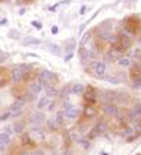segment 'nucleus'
<instances>
[{
  "label": "nucleus",
  "mask_w": 141,
  "mask_h": 155,
  "mask_svg": "<svg viewBox=\"0 0 141 155\" xmlns=\"http://www.w3.org/2000/svg\"><path fill=\"white\" fill-rule=\"evenodd\" d=\"M5 25H8V19H6V18L0 19V26H5Z\"/></svg>",
  "instance_id": "nucleus-41"
},
{
  "label": "nucleus",
  "mask_w": 141,
  "mask_h": 155,
  "mask_svg": "<svg viewBox=\"0 0 141 155\" xmlns=\"http://www.w3.org/2000/svg\"><path fill=\"white\" fill-rule=\"evenodd\" d=\"M9 81H10V78L6 76V73H5V70L2 69L0 70V88H3V86L8 84Z\"/></svg>",
  "instance_id": "nucleus-28"
},
{
  "label": "nucleus",
  "mask_w": 141,
  "mask_h": 155,
  "mask_svg": "<svg viewBox=\"0 0 141 155\" xmlns=\"http://www.w3.org/2000/svg\"><path fill=\"white\" fill-rule=\"evenodd\" d=\"M31 25L34 26L35 29H41V28H43V25H41V22H40V21H33V22H31Z\"/></svg>",
  "instance_id": "nucleus-37"
},
{
  "label": "nucleus",
  "mask_w": 141,
  "mask_h": 155,
  "mask_svg": "<svg viewBox=\"0 0 141 155\" xmlns=\"http://www.w3.org/2000/svg\"><path fill=\"white\" fill-rule=\"evenodd\" d=\"M79 143H81V145H82V147L85 148V149H88V148H90V142H88L87 139H84V138H79V140H78Z\"/></svg>",
  "instance_id": "nucleus-35"
},
{
  "label": "nucleus",
  "mask_w": 141,
  "mask_h": 155,
  "mask_svg": "<svg viewBox=\"0 0 141 155\" xmlns=\"http://www.w3.org/2000/svg\"><path fill=\"white\" fill-rule=\"evenodd\" d=\"M44 94H46V97H49V98H56L59 95V91H57V88L54 85L47 84V85H44Z\"/></svg>",
  "instance_id": "nucleus-11"
},
{
  "label": "nucleus",
  "mask_w": 141,
  "mask_h": 155,
  "mask_svg": "<svg viewBox=\"0 0 141 155\" xmlns=\"http://www.w3.org/2000/svg\"><path fill=\"white\" fill-rule=\"evenodd\" d=\"M72 56H74V54H72V51H70V53H68V54L65 56V61H69L70 59H72Z\"/></svg>",
  "instance_id": "nucleus-43"
},
{
  "label": "nucleus",
  "mask_w": 141,
  "mask_h": 155,
  "mask_svg": "<svg viewBox=\"0 0 141 155\" xmlns=\"http://www.w3.org/2000/svg\"><path fill=\"white\" fill-rule=\"evenodd\" d=\"M8 37L9 38H15V40H16V38H19V31H16V29H10Z\"/></svg>",
  "instance_id": "nucleus-33"
},
{
  "label": "nucleus",
  "mask_w": 141,
  "mask_h": 155,
  "mask_svg": "<svg viewBox=\"0 0 141 155\" xmlns=\"http://www.w3.org/2000/svg\"><path fill=\"white\" fill-rule=\"evenodd\" d=\"M43 44V40L40 38H33V37H26L22 40V45L24 47H31V45H41Z\"/></svg>",
  "instance_id": "nucleus-14"
},
{
  "label": "nucleus",
  "mask_w": 141,
  "mask_h": 155,
  "mask_svg": "<svg viewBox=\"0 0 141 155\" xmlns=\"http://www.w3.org/2000/svg\"><path fill=\"white\" fill-rule=\"evenodd\" d=\"M9 75H10V81H12V84H21L22 81H24V73H22V69H21V66L16 64V66H13L12 69L9 70Z\"/></svg>",
  "instance_id": "nucleus-3"
},
{
  "label": "nucleus",
  "mask_w": 141,
  "mask_h": 155,
  "mask_svg": "<svg viewBox=\"0 0 141 155\" xmlns=\"http://www.w3.org/2000/svg\"><path fill=\"white\" fill-rule=\"evenodd\" d=\"M53 117H54V120L62 126V124H63V120H65V113H63V110H57V111L54 113Z\"/></svg>",
  "instance_id": "nucleus-25"
},
{
  "label": "nucleus",
  "mask_w": 141,
  "mask_h": 155,
  "mask_svg": "<svg viewBox=\"0 0 141 155\" xmlns=\"http://www.w3.org/2000/svg\"><path fill=\"white\" fill-rule=\"evenodd\" d=\"M90 35H91V34H90V32H87V34L84 35V38L81 40V45H85V43H87L88 40H90Z\"/></svg>",
  "instance_id": "nucleus-38"
},
{
  "label": "nucleus",
  "mask_w": 141,
  "mask_h": 155,
  "mask_svg": "<svg viewBox=\"0 0 141 155\" xmlns=\"http://www.w3.org/2000/svg\"><path fill=\"white\" fill-rule=\"evenodd\" d=\"M57 31H59V28H57V26H53L52 28V34H57Z\"/></svg>",
  "instance_id": "nucleus-46"
},
{
  "label": "nucleus",
  "mask_w": 141,
  "mask_h": 155,
  "mask_svg": "<svg viewBox=\"0 0 141 155\" xmlns=\"http://www.w3.org/2000/svg\"><path fill=\"white\" fill-rule=\"evenodd\" d=\"M25 12H26L25 8H21L19 10H18V15H25Z\"/></svg>",
  "instance_id": "nucleus-44"
},
{
  "label": "nucleus",
  "mask_w": 141,
  "mask_h": 155,
  "mask_svg": "<svg viewBox=\"0 0 141 155\" xmlns=\"http://www.w3.org/2000/svg\"><path fill=\"white\" fill-rule=\"evenodd\" d=\"M105 81L110 82V84H119V78H115V76H106L105 75Z\"/></svg>",
  "instance_id": "nucleus-34"
},
{
  "label": "nucleus",
  "mask_w": 141,
  "mask_h": 155,
  "mask_svg": "<svg viewBox=\"0 0 141 155\" xmlns=\"http://www.w3.org/2000/svg\"><path fill=\"white\" fill-rule=\"evenodd\" d=\"M24 57H35V59H37L38 56H37V54H34V53H28V54H25Z\"/></svg>",
  "instance_id": "nucleus-45"
},
{
  "label": "nucleus",
  "mask_w": 141,
  "mask_h": 155,
  "mask_svg": "<svg viewBox=\"0 0 141 155\" xmlns=\"http://www.w3.org/2000/svg\"><path fill=\"white\" fill-rule=\"evenodd\" d=\"M18 155H33V154H31V152H26V151H21Z\"/></svg>",
  "instance_id": "nucleus-47"
},
{
  "label": "nucleus",
  "mask_w": 141,
  "mask_h": 155,
  "mask_svg": "<svg viewBox=\"0 0 141 155\" xmlns=\"http://www.w3.org/2000/svg\"><path fill=\"white\" fill-rule=\"evenodd\" d=\"M118 64L121 68H131L132 64H134V61H132L131 56H122V57L118 59Z\"/></svg>",
  "instance_id": "nucleus-16"
},
{
  "label": "nucleus",
  "mask_w": 141,
  "mask_h": 155,
  "mask_svg": "<svg viewBox=\"0 0 141 155\" xmlns=\"http://www.w3.org/2000/svg\"><path fill=\"white\" fill-rule=\"evenodd\" d=\"M96 114V110H94V105H85V108H84V116H87V117H93Z\"/></svg>",
  "instance_id": "nucleus-27"
},
{
  "label": "nucleus",
  "mask_w": 141,
  "mask_h": 155,
  "mask_svg": "<svg viewBox=\"0 0 141 155\" xmlns=\"http://www.w3.org/2000/svg\"><path fill=\"white\" fill-rule=\"evenodd\" d=\"M103 113L106 116H109V117H116V114L119 113V108L113 103H107L103 105Z\"/></svg>",
  "instance_id": "nucleus-9"
},
{
  "label": "nucleus",
  "mask_w": 141,
  "mask_h": 155,
  "mask_svg": "<svg viewBox=\"0 0 141 155\" xmlns=\"http://www.w3.org/2000/svg\"><path fill=\"white\" fill-rule=\"evenodd\" d=\"M25 101L24 100H21V98H16L13 103L10 104V107H9V110L10 111H16V110H24V107H25Z\"/></svg>",
  "instance_id": "nucleus-18"
},
{
  "label": "nucleus",
  "mask_w": 141,
  "mask_h": 155,
  "mask_svg": "<svg viewBox=\"0 0 141 155\" xmlns=\"http://www.w3.org/2000/svg\"><path fill=\"white\" fill-rule=\"evenodd\" d=\"M93 72H94V75L98 78H105L106 75V63L103 61H94L93 63Z\"/></svg>",
  "instance_id": "nucleus-8"
},
{
  "label": "nucleus",
  "mask_w": 141,
  "mask_h": 155,
  "mask_svg": "<svg viewBox=\"0 0 141 155\" xmlns=\"http://www.w3.org/2000/svg\"><path fill=\"white\" fill-rule=\"evenodd\" d=\"M6 155H9V154H6Z\"/></svg>",
  "instance_id": "nucleus-52"
},
{
  "label": "nucleus",
  "mask_w": 141,
  "mask_h": 155,
  "mask_svg": "<svg viewBox=\"0 0 141 155\" xmlns=\"http://www.w3.org/2000/svg\"><path fill=\"white\" fill-rule=\"evenodd\" d=\"M134 111L137 113V114H138V116H141V103L135 104V107H134Z\"/></svg>",
  "instance_id": "nucleus-39"
},
{
  "label": "nucleus",
  "mask_w": 141,
  "mask_h": 155,
  "mask_svg": "<svg viewBox=\"0 0 141 155\" xmlns=\"http://www.w3.org/2000/svg\"><path fill=\"white\" fill-rule=\"evenodd\" d=\"M28 121L31 123V124H41L46 121V114L41 113V110H38V111L33 113L29 117H28Z\"/></svg>",
  "instance_id": "nucleus-7"
},
{
  "label": "nucleus",
  "mask_w": 141,
  "mask_h": 155,
  "mask_svg": "<svg viewBox=\"0 0 141 155\" xmlns=\"http://www.w3.org/2000/svg\"><path fill=\"white\" fill-rule=\"evenodd\" d=\"M21 143L24 147H34L35 140L29 136V133H21Z\"/></svg>",
  "instance_id": "nucleus-17"
},
{
  "label": "nucleus",
  "mask_w": 141,
  "mask_h": 155,
  "mask_svg": "<svg viewBox=\"0 0 141 155\" xmlns=\"http://www.w3.org/2000/svg\"><path fill=\"white\" fill-rule=\"evenodd\" d=\"M84 91H85V85L84 84H75V85H72V88H70V94H74V95L84 94Z\"/></svg>",
  "instance_id": "nucleus-21"
},
{
  "label": "nucleus",
  "mask_w": 141,
  "mask_h": 155,
  "mask_svg": "<svg viewBox=\"0 0 141 155\" xmlns=\"http://www.w3.org/2000/svg\"><path fill=\"white\" fill-rule=\"evenodd\" d=\"M84 100H85V103L88 105H94L96 104V89L93 88V86H85V91H84Z\"/></svg>",
  "instance_id": "nucleus-4"
},
{
  "label": "nucleus",
  "mask_w": 141,
  "mask_h": 155,
  "mask_svg": "<svg viewBox=\"0 0 141 155\" xmlns=\"http://www.w3.org/2000/svg\"><path fill=\"white\" fill-rule=\"evenodd\" d=\"M59 123L54 120V117H50V119H47V129L50 130V132H56V130L59 129Z\"/></svg>",
  "instance_id": "nucleus-24"
},
{
  "label": "nucleus",
  "mask_w": 141,
  "mask_h": 155,
  "mask_svg": "<svg viewBox=\"0 0 141 155\" xmlns=\"http://www.w3.org/2000/svg\"><path fill=\"white\" fill-rule=\"evenodd\" d=\"M0 2H5V0H0Z\"/></svg>",
  "instance_id": "nucleus-49"
},
{
  "label": "nucleus",
  "mask_w": 141,
  "mask_h": 155,
  "mask_svg": "<svg viewBox=\"0 0 141 155\" xmlns=\"http://www.w3.org/2000/svg\"><path fill=\"white\" fill-rule=\"evenodd\" d=\"M0 101H2V98H0Z\"/></svg>",
  "instance_id": "nucleus-51"
},
{
  "label": "nucleus",
  "mask_w": 141,
  "mask_h": 155,
  "mask_svg": "<svg viewBox=\"0 0 141 155\" xmlns=\"http://www.w3.org/2000/svg\"><path fill=\"white\" fill-rule=\"evenodd\" d=\"M113 32L109 29V28H100L98 31H97V38L98 40H101V41H105V43H110L112 41V38H113Z\"/></svg>",
  "instance_id": "nucleus-5"
},
{
  "label": "nucleus",
  "mask_w": 141,
  "mask_h": 155,
  "mask_svg": "<svg viewBox=\"0 0 141 155\" xmlns=\"http://www.w3.org/2000/svg\"><path fill=\"white\" fill-rule=\"evenodd\" d=\"M28 133H29V136L34 139L35 142H43V140H46V132L40 127V124H31Z\"/></svg>",
  "instance_id": "nucleus-2"
},
{
  "label": "nucleus",
  "mask_w": 141,
  "mask_h": 155,
  "mask_svg": "<svg viewBox=\"0 0 141 155\" xmlns=\"http://www.w3.org/2000/svg\"><path fill=\"white\" fill-rule=\"evenodd\" d=\"M52 101V98H49V97H40L38 100H37V103H35V108L37 110H44V108H47V105L50 104Z\"/></svg>",
  "instance_id": "nucleus-13"
},
{
  "label": "nucleus",
  "mask_w": 141,
  "mask_h": 155,
  "mask_svg": "<svg viewBox=\"0 0 141 155\" xmlns=\"http://www.w3.org/2000/svg\"><path fill=\"white\" fill-rule=\"evenodd\" d=\"M87 12V6H81V9H79V15H84Z\"/></svg>",
  "instance_id": "nucleus-42"
},
{
  "label": "nucleus",
  "mask_w": 141,
  "mask_h": 155,
  "mask_svg": "<svg viewBox=\"0 0 141 155\" xmlns=\"http://www.w3.org/2000/svg\"><path fill=\"white\" fill-rule=\"evenodd\" d=\"M13 127H15V132H16L18 135H21L25 130V123L24 121H16V123H13Z\"/></svg>",
  "instance_id": "nucleus-26"
},
{
  "label": "nucleus",
  "mask_w": 141,
  "mask_h": 155,
  "mask_svg": "<svg viewBox=\"0 0 141 155\" xmlns=\"http://www.w3.org/2000/svg\"><path fill=\"white\" fill-rule=\"evenodd\" d=\"M140 60H141V56H140Z\"/></svg>",
  "instance_id": "nucleus-50"
},
{
  "label": "nucleus",
  "mask_w": 141,
  "mask_h": 155,
  "mask_svg": "<svg viewBox=\"0 0 141 155\" xmlns=\"http://www.w3.org/2000/svg\"><path fill=\"white\" fill-rule=\"evenodd\" d=\"M138 43L141 44V35H140V37H138Z\"/></svg>",
  "instance_id": "nucleus-48"
},
{
  "label": "nucleus",
  "mask_w": 141,
  "mask_h": 155,
  "mask_svg": "<svg viewBox=\"0 0 141 155\" xmlns=\"http://www.w3.org/2000/svg\"><path fill=\"white\" fill-rule=\"evenodd\" d=\"M37 79H40L44 85H47V84L54 85V82H57V75L53 73L52 70H49V69H43L37 75Z\"/></svg>",
  "instance_id": "nucleus-1"
},
{
  "label": "nucleus",
  "mask_w": 141,
  "mask_h": 155,
  "mask_svg": "<svg viewBox=\"0 0 141 155\" xmlns=\"http://www.w3.org/2000/svg\"><path fill=\"white\" fill-rule=\"evenodd\" d=\"M128 21V24H126V28L129 29V31H132L134 34L135 32H138V29H140V26H141V22L137 19L135 16H132L129 18V19H126Z\"/></svg>",
  "instance_id": "nucleus-10"
},
{
  "label": "nucleus",
  "mask_w": 141,
  "mask_h": 155,
  "mask_svg": "<svg viewBox=\"0 0 141 155\" xmlns=\"http://www.w3.org/2000/svg\"><path fill=\"white\" fill-rule=\"evenodd\" d=\"M131 78H132V81L141 79V66L140 64H132L131 66Z\"/></svg>",
  "instance_id": "nucleus-20"
},
{
  "label": "nucleus",
  "mask_w": 141,
  "mask_h": 155,
  "mask_svg": "<svg viewBox=\"0 0 141 155\" xmlns=\"http://www.w3.org/2000/svg\"><path fill=\"white\" fill-rule=\"evenodd\" d=\"M72 107H75V105L70 103V101H68V100L63 101V110H68V108H72Z\"/></svg>",
  "instance_id": "nucleus-36"
},
{
  "label": "nucleus",
  "mask_w": 141,
  "mask_h": 155,
  "mask_svg": "<svg viewBox=\"0 0 141 155\" xmlns=\"http://www.w3.org/2000/svg\"><path fill=\"white\" fill-rule=\"evenodd\" d=\"M9 59V53L6 51H3V50H0V64L2 63H5V61Z\"/></svg>",
  "instance_id": "nucleus-32"
},
{
  "label": "nucleus",
  "mask_w": 141,
  "mask_h": 155,
  "mask_svg": "<svg viewBox=\"0 0 141 155\" xmlns=\"http://www.w3.org/2000/svg\"><path fill=\"white\" fill-rule=\"evenodd\" d=\"M63 113H65V119H68V120H77L79 117V110L75 108V107L68 108V110H63Z\"/></svg>",
  "instance_id": "nucleus-12"
},
{
  "label": "nucleus",
  "mask_w": 141,
  "mask_h": 155,
  "mask_svg": "<svg viewBox=\"0 0 141 155\" xmlns=\"http://www.w3.org/2000/svg\"><path fill=\"white\" fill-rule=\"evenodd\" d=\"M79 59H81V63H88V61L91 60L90 59V50H88V47L81 45V48H79Z\"/></svg>",
  "instance_id": "nucleus-15"
},
{
  "label": "nucleus",
  "mask_w": 141,
  "mask_h": 155,
  "mask_svg": "<svg viewBox=\"0 0 141 155\" xmlns=\"http://www.w3.org/2000/svg\"><path fill=\"white\" fill-rule=\"evenodd\" d=\"M10 114H12V113H10V110H8V111H5L3 114H0V123H2V121L9 120V119H10Z\"/></svg>",
  "instance_id": "nucleus-31"
},
{
  "label": "nucleus",
  "mask_w": 141,
  "mask_h": 155,
  "mask_svg": "<svg viewBox=\"0 0 141 155\" xmlns=\"http://www.w3.org/2000/svg\"><path fill=\"white\" fill-rule=\"evenodd\" d=\"M70 88H72L70 85H66L63 89H62V91H59V97H62V98H63V97H66L68 94H70Z\"/></svg>",
  "instance_id": "nucleus-30"
},
{
  "label": "nucleus",
  "mask_w": 141,
  "mask_h": 155,
  "mask_svg": "<svg viewBox=\"0 0 141 155\" xmlns=\"http://www.w3.org/2000/svg\"><path fill=\"white\" fill-rule=\"evenodd\" d=\"M54 108H56V103H54V101H50V104L47 105V111H53Z\"/></svg>",
  "instance_id": "nucleus-40"
},
{
  "label": "nucleus",
  "mask_w": 141,
  "mask_h": 155,
  "mask_svg": "<svg viewBox=\"0 0 141 155\" xmlns=\"http://www.w3.org/2000/svg\"><path fill=\"white\" fill-rule=\"evenodd\" d=\"M101 100L105 101V104L113 103L115 100H116V95H115L112 91H106V92H103V95H101Z\"/></svg>",
  "instance_id": "nucleus-23"
},
{
  "label": "nucleus",
  "mask_w": 141,
  "mask_h": 155,
  "mask_svg": "<svg viewBox=\"0 0 141 155\" xmlns=\"http://www.w3.org/2000/svg\"><path fill=\"white\" fill-rule=\"evenodd\" d=\"M94 130L97 132V135H101V133H106V130H107V123L103 120L97 121V124L94 126Z\"/></svg>",
  "instance_id": "nucleus-22"
},
{
  "label": "nucleus",
  "mask_w": 141,
  "mask_h": 155,
  "mask_svg": "<svg viewBox=\"0 0 141 155\" xmlns=\"http://www.w3.org/2000/svg\"><path fill=\"white\" fill-rule=\"evenodd\" d=\"M3 132H6V133H9L10 136L16 135V132H15V127H13V124H8V126H5V127H3Z\"/></svg>",
  "instance_id": "nucleus-29"
},
{
  "label": "nucleus",
  "mask_w": 141,
  "mask_h": 155,
  "mask_svg": "<svg viewBox=\"0 0 141 155\" xmlns=\"http://www.w3.org/2000/svg\"><path fill=\"white\" fill-rule=\"evenodd\" d=\"M28 91L33 92V94H35V95H38L40 92L44 91V84L40 81V79H34V81L28 85Z\"/></svg>",
  "instance_id": "nucleus-6"
},
{
  "label": "nucleus",
  "mask_w": 141,
  "mask_h": 155,
  "mask_svg": "<svg viewBox=\"0 0 141 155\" xmlns=\"http://www.w3.org/2000/svg\"><path fill=\"white\" fill-rule=\"evenodd\" d=\"M13 136H10L9 133H6V132H0V143L2 145H5V147H9L10 143H12V140H13Z\"/></svg>",
  "instance_id": "nucleus-19"
}]
</instances>
